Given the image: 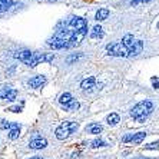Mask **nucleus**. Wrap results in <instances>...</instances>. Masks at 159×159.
I'll use <instances>...</instances> for the list:
<instances>
[{
	"mask_svg": "<svg viewBox=\"0 0 159 159\" xmlns=\"http://www.w3.org/2000/svg\"><path fill=\"white\" fill-rule=\"evenodd\" d=\"M16 57H17L20 62H23L25 65H27V66H30V67L37 66V65L42 62H52V60L55 59L53 53L37 55V53H33V52H30V50H22V52H19L17 55H16Z\"/></svg>",
	"mask_w": 159,
	"mask_h": 159,
	"instance_id": "obj_1",
	"label": "nucleus"
},
{
	"mask_svg": "<svg viewBox=\"0 0 159 159\" xmlns=\"http://www.w3.org/2000/svg\"><path fill=\"white\" fill-rule=\"evenodd\" d=\"M153 111V103L151 100H142L139 103H136L130 111V116L136 119V122L143 123L145 119L149 116V113Z\"/></svg>",
	"mask_w": 159,
	"mask_h": 159,
	"instance_id": "obj_2",
	"label": "nucleus"
},
{
	"mask_svg": "<svg viewBox=\"0 0 159 159\" xmlns=\"http://www.w3.org/2000/svg\"><path fill=\"white\" fill-rule=\"evenodd\" d=\"M78 128H79L78 122H69V120H66V122H63L62 125H59L56 128L55 135L59 141H65V139H67L73 132H76Z\"/></svg>",
	"mask_w": 159,
	"mask_h": 159,
	"instance_id": "obj_3",
	"label": "nucleus"
},
{
	"mask_svg": "<svg viewBox=\"0 0 159 159\" xmlns=\"http://www.w3.org/2000/svg\"><path fill=\"white\" fill-rule=\"evenodd\" d=\"M122 43L126 46V49L129 50V55L130 56H136L142 52L143 49V43L142 40H135L132 34H125L122 39Z\"/></svg>",
	"mask_w": 159,
	"mask_h": 159,
	"instance_id": "obj_4",
	"label": "nucleus"
},
{
	"mask_svg": "<svg viewBox=\"0 0 159 159\" xmlns=\"http://www.w3.org/2000/svg\"><path fill=\"white\" fill-rule=\"evenodd\" d=\"M107 55L111 56H116V57H128L129 55V50L126 49V46L120 42H115V43H111L106 46Z\"/></svg>",
	"mask_w": 159,
	"mask_h": 159,
	"instance_id": "obj_5",
	"label": "nucleus"
},
{
	"mask_svg": "<svg viewBox=\"0 0 159 159\" xmlns=\"http://www.w3.org/2000/svg\"><path fill=\"white\" fill-rule=\"evenodd\" d=\"M69 26L75 30H85L88 29V22L83 17H72L69 22Z\"/></svg>",
	"mask_w": 159,
	"mask_h": 159,
	"instance_id": "obj_6",
	"label": "nucleus"
},
{
	"mask_svg": "<svg viewBox=\"0 0 159 159\" xmlns=\"http://www.w3.org/2000/svg\"><path fill=\"white\" fill-rule=\"evenodd\" d=\"M48 44L50 46L52 49H65V48H70V44L67 43V42L62 40L59 37H53V39H49L48 40Z\"/></svg>",
	"mask_w": 159,
	"mask_h": 159,
	"instance_id": "obj_7",
	"label": "nucleus"
},
{
	"mask_svg": "<svg viewBox=\"0 0 159 159\" xmlns=\"http://www.w3.org/2000/svg\"><path fill=\"white\" fill-rule=\"evenodd\" d=\"M46 83V78L44 76H42V75H39V76H34V78H32L29 82H27V85L30 86V88H42V86Z\"/></svg>",
	"mask_w": 159,
	"mask_h": 159,
	"instance_id": "obj_8",
	"label": "nucleus"
},
{
	"mask_svg": "<svg viewBox=\"0 0 159 159\" xmlns=\"http://www.w3.org/2000/svg\"><path fill=\"white\" fill-rule=\"evenodd\" d=\"M29 146L32 149H44L46 146H48V141L43 139V138H34V139L30 141Z\"/></svg>",
	"mask_w": 159,
	"mask_h": 159,
	"instance_id": "obj_9",
	"label": "nucleus"
},
{
	"mask_svg": "<svg viewBox=\"0 0 159 159\" xmlns=\"http://www.w3.org/2000/svg\"><path fill=\"white\" fill-rule=\"evenodd\" d=\"M95 85H96V79L93 78V76H89V78L82 80L80 88L83 89V90H92V89L95 88Z\"/></svg>",
	"mask_w": 159,
	"mask_h": 159,
	"instance_id": "obj_10",
	"label": "nucleus"
},
{
	"mask_svg": "<svg viewBox=\"0 0 159 159\" xmlns=\"http://www.w3.org/2000/svg\"><path fill=\"white\" fill-rule=\"evenodd\" d=\"M19 135H20V125L19 123H11L10 125V130H9V138H10L11 141H15L17 139Z\"/></svg>",
	"mask_w": 159,
	"mask_h": 159,
	"instance_id": "obj_11",
	"label": "nucleus"
},
{
	"mask_svg": "<svg viewBox=\"0 0 159 159\" xmlns=\"http://www.w3.org/2000/svg\"><path fill=\"white\" fill-rule=\"evenodd\" d=\"M102 130H103V126L100 123H90V125L86 126V132L92 133V135H99Z\"/></svg>",
	"mask_w": 159,
	"mask_h": 159,
	"instance_id": "obj_12",
	"label": "nucleus"
},
{
	"mask_svg": "<svg viewBox=\"0 0 159 159\" xmlns=\"http://www.w3.org/2000/svg\"><path fill=\"white\" fill-rule=\"evenodd\" d=\"M72 100H73V98H72L70 93H69V92H65V93H62V95H60V98H59V103L62 105V106H65V105L70 103Z\"/></svg>",
	"mask_w": 159,
	"mask_h": 159,
	"instance_id": "obj_13",
	"label": "nucleus"
},
{
	"mask_svg": "<svg viewBox=\"0 0 159 159\" xmlns=\"http://www.w3.org/2000/svg\"><path fill=\"white\" fill-rule=\"evenodd\" d=\"M119 120H120V118H119L118 113H111V115L106 118V122L107 125H111V126H115L119 123Z\"/></svg>",
	"mask_w": 159,
	"mask_h": 159,
	"instance_id": "obj_14",
	"label": "nucleus"
},
{
	"mask_svg": "<svg viewBox=\"0 0 159 159\" xmlns=\"http://www.w3.org/2000/svg\"><path fill=\"white\" fill-rule=\"evenodd\" d=\"M90 37H93V39H98V37H103V29L100 26H95L92 29V32H90Z\"/></svg>",
	"mask_w": 159,
	"mask_h": 159,
	"instance_id": "obj_15",
	"label": "nucleus"
},
{
	"mask_svg": "<svg viewBox=\"0 0 159 159\" xmlns=\"http://www.w3.org/2000/svg\"><path fill=\"white\" fill-rule=\"evenodd\" d=\"M107 16H109V10L107 9H99L96 13V20L98 22H102V20L107 19Z\"/></svg>",
	"mask_w": 159,
	"mask_h": 159,
	"instance_id": "obj_16",
	"label": "nucleus"
},
{
	"mask_svg": "<svg viewBox=\"0 0 159 159\" xmlns=\"http://www.w3.org/2000/svg\"><path fill=\"white\" fill-rule=\"evenodd\" d=\"M146 136V132H138L133 135V139H132V143H141L142 141L145 139Z\"/></svg>",
	"mask_w": 159,
	"mask_h": 159,
	"instance_id": "obj_17",
	"label": "nucleus"
},
{
	"mask_svg": "<svg viewBox=\"0 0 159 159\" xmlns=\"http://www.w3.org/2000/svg\"><path fill=\"white\" fill-rule=\"evenodd\" d=\"M63 107H65V109H66V111H78V109H79V107H80V105H79V102H78V100H72V102H70V103H67V105H65V106H63Z\"/></svg>",
	"mask_w": 159,
	"mask_h": 159,
	"instance_id": "obj_18",
	"label": "nucleus"
},
{
	"mask_svg": "<svg viewBox=\"0 0 159 159\" xmlns=\"http://www.w3.org/2000/svg\"><path fill=\"white\" fill-rule=\"evenodd\" d=\"M11 3H13L11 0H0V13L7 10V9L11 6Z\"/></svg>",
	"mask_w": 159,
	"mask_h": 159,
	"instance_id": "obj_19",
	"label": "nucleus"
},
{
	"mask_svg": "<svg viewBox=\"0 0 159 159\" xmlns=\"http://www.w3.org/2000/svg\"><path fill=\"white\" fill-rule=\"evenodd\" d=\"M90 146L92 148H103V146H106V142L102 141V139H95V141H92Z\"/></svg>",
	"mask_w": 159,
	"mask_h": 159,
	"instance_id": "obj_20",
	"label": "nucleus"
},
{
	"mask_svg": "<svg viewBox=\"0 0 159 159\" xmlns=\"http://www.w3.org/2000/svg\"><path fill=\"white\" fill-rule=\"evenodd\" d=\"M145 148H146V149H156V148H159V141H158V142H152V143L145 145Z\"/></svg>",
	"mask_w": 159,
	"mask_h": 159,
	"instance_id": "obj_21",
	"label": "nucleus"
},
{
	"mask_svg": "<svg viewBox=\"0 0 159 159\" xmlns=\"http://www.w3.org/2000/svg\"><path fill=\"white\" fill-rule=\"evenodd\" d=\"M79 57H82V55H72V56H69V57L66 59V62L67 63H72L73 60H78Z\"/></svg>",
	"mask_w": 159,
	"mask_h": 159,
	"instance_id": "obj_22",
	"label": "nucleus"
},
{
	"mask_svg": "<svg viewBox=\"0 0 159 159\" xmlns=\"http://www.w3.org/2000/svg\"><path fill=\"white\" fill-rule=\"evenodd\" d=\"M10 125L11 123H9L7 120H2V123H0V126H2V129H10Z\"/></svg>",
	"mask_w": 159,
	"mask_h": 159,
	"instance_id": "obj_23",
	"label": "nucleus"
},
{
	"mask_svg": "<svg viewBox=\"0 0 159 159\" xmlns=\"http://www.w3.org/2000/svg\"><path fill=\"white\" fill-rule=\"evenodd\" d=\"M133 135H135V133H130V135H126V136H123V139H122V141L125 142V143H126V142H132V139H133Z\"/></svg>",
	"mask_w": 159,
	"mask_h": 159,
	"instance_id": "obj_24",
	"label": "nucleus"
},
{
	"mask_svg": "<svg viewBox=\"0 0 159 159\" xmlns=\"http://www.w3.org/2000/svg\"><path fill=\"white\" fill-rule=\"evenodd\" d=\"M146 2H151V0H132L130 4H132V6H136V4H139V3H146Z\"/></svg>",
	"mask_w": 159,
	"mask_h": 159,
	"instance_id": "obj_25",
	"label": "nucleus"
},
{
	"mask_svg": "<svg viewBox=\"0 0 159 159\" xmlns=\"http://www.w3.org/2000/svg\"><path fill=\"white\" fill-rule=\"evenodd\" d=\"M9 111H10V112H15V113H17V112L22 111V106H11V107H9Z\"/></svg>",
	"mask_w": 159,
	"mask_h": 159,
	"instance_id": "obj_26",
	"label": "nucleus"
},
{
	"mask_svg": "<svg viewBox=\"0 0 159 159\" xmlns=\"http://www.w3.org/2000/svg\"><path fill=\"white\" fill-rule=\"evenodd\" d=\"M152 83L155 89H159V78H152Z\"/></svg>",
	"mask_w": 159,
	"mask_h": 159,
	"instance_id": "obj_27",
	"label": "nucleus"
},
{
	"mask_svg": "<svg viewBox=\"0 0 159 159\" xmlns=\"http://www.w3.org/2000/svg\"><path fill=\"white\" fill-rule=\"evenodd\" d=\"M30 159H43V158H40V156H33V158H30Z\"/></svg>",
	"mask_w": 159,
	"mask_h": 159,
	"instance_id": "obj_28",
	"label": "nucleus"
},
{
	"mask_svg": "<svg viewBox=\"0 0 159 159\" xmlns=\"http://www.w3.org/2000/svg\"><path fill=\"white\" fill-rule=\"evenodd\" d=\"M138 159H148V158H138Z\"/></svg>",
	"mask_w": 159,
	"mask_h": 159,
	"instance_id": "obj_29",
	"label": "nucleus"
},
{
	"mask_svg": "<svg viewBox=\"0 0 159 159\" xmlns=\"http://www.w3.org/2000/svg\"><path fill=\"white\" fill-rule=\"evenodd\" d=\"M158 29H159V22H158Z\"/></svg>",
	"mask_w": 159,
	"mask_h": 159,
	"instance_id": "obj_30",
	"label": "nucleus"
}]
</instances>
